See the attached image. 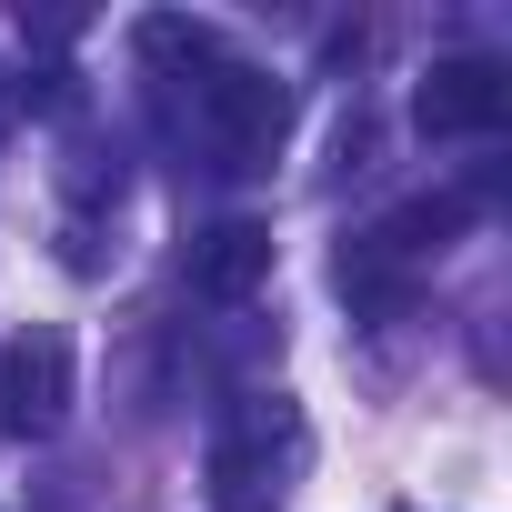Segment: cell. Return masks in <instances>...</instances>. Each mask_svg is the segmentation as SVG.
Returning a JSON list of instances; mask_svg holds the SVG:
<instances>
[{
	"label": "cell",
	"mask_w": 512,
	"mask_h": 512,
	"mask_svg": "<svg viewBox=\"0 0 512 512\" xmlns=\"http://www.w3.org/2000/svg\"><path fill=\"white\" fill-rule=\"evenodd\" d=\"M191 131H201V151H211V171H272L282 161V141H292V81L282 71H251V61H211L201 81H191Z\"/></svg>",
	"instance_id": "6da1fadb"
},
{
	"label": "cell",
	"mask_w": 512,
	"mask_h": 512,
	"mask_svg": "<svg viewBox=\"0 0 512 512\" xmlns=\"http://www.w3.org/2000/svg\"><path fill=\"white\" fill-rule=\"evenodd\" d=\"M502 61H482V51H452V61H432L422 71V91H412V131L422 141H482V131H502Z\"/></svg>",
	"instance_id": "277c9868"
},
{
	"label": "cell",
	"mask_w": 512,
	"mask_h": 512,
	"mask_svg": "<svg viewBox=\"0 0 512 512\" xmlns=\"http://www.w3.org/2000/svg\"><path fill=\"white\" fill-rule=\"evenodd\" d=\"M131 51L151 61V81H181V91H191V81L221 61V31L191 21V11H141V21H131Z\"/></svg>",
	"instance_id": "8992f818"
},
{
	"label": "cell",
	"mask_w": 512,
	"mask_h": 512,
	"mask_svg": "<svg viewBox=\"0 0 512 512\" xmlns=\"http://www.w3.org/2000/svg\"><path fill=\"white\" fill-rule=\"evenodd\" d=\"M272 262H282V241H272V221H251V211H231V221L191 231V251H181V282H191L201 302H251V292L272 282Z\"/></svg>",
	"instance_id": "5b68a950"
},
{
	"label": "cell",
	"mask_w": 512,
	"mask_h": 512,
	"mask_svg": "<svg viewBox=\"0 0 512 512\" xmlns=\"http://www.w3.org/2000/svg\"><path fill=\"white\" fill-rule=\"evenodd\" d=\"M302 462V412L282 392H251L211 432V512H282V482Z\"/></svg>",
	"instance_id": "7a4b0ae2"
},
{
	"label": "cell",
	"mask_w": 512,
	"mask_h": 512,
	"mask_svg": "<svg viewBox=\"0 0 512 512\" xmlns=\"http://www.w3.org/2000/svg\"><path fill=\"white\" fill-rule=\"evenodd\" d=\"M71 422V332H21L0 352V442H51Z\"/></svg>",
	"instance_id": "3957f363"
}]
</instances>
